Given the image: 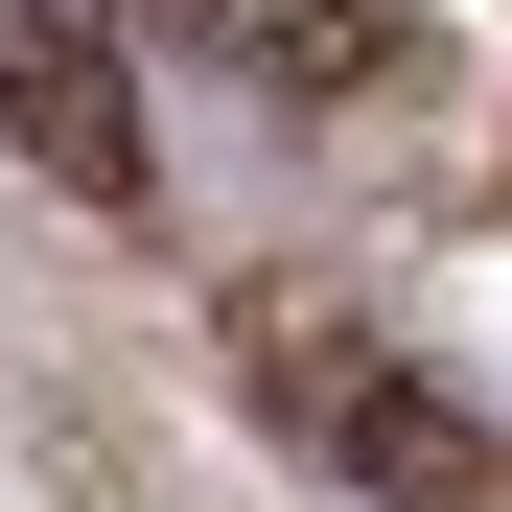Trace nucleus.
<instances>
[{
	"label": "nucleus",
	"instance_id": "obj_2",
	"mask_svg": "<svg viewBox=\"0 0 512 512\" xmlns=\"http://www.w3.org/2000/svg\"><path fill=\"white\" fill-rule=\"evenodd\" d=\"M210 70H256V94H350V70L396 47V0H163Z\"/></svg>",
	"mask_w": 512,
	"mask_h": 512
},
{
	"label": "nucleus",
	"instance_id": "obj_1",
	"mask_svg": "<svg viewBox=\"0 0 512 512\" xmlns=\"http://www.w3.org/2000/svg\"><path fill=\"white\" fill-rule=\"evenodd\" d=\"M0 140H24L70 210H140V94H117L94 0H0Z\"/></svg>",
	"mask_w": 512,
	"mask_h": 512
}]
</instances>
